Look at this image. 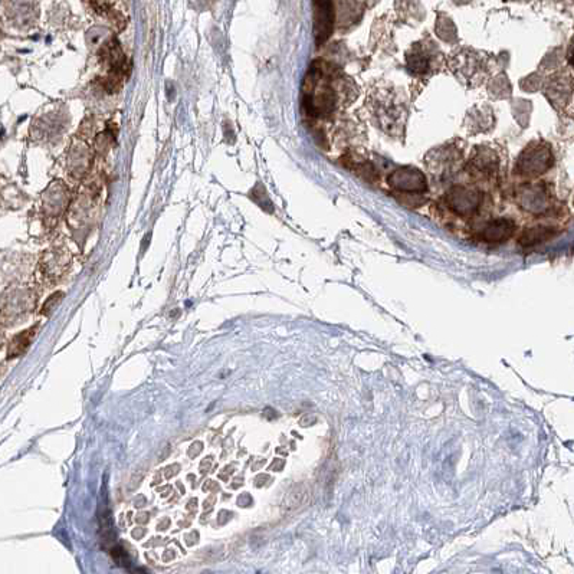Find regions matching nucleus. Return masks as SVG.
I'll list each match as a JSON object with an SVG mask.
<instances>
[{
	"mask_svg": "<svg viewBox=\"0 0 574 574\" xmlns=\"http://www.w3.org/2000/svg\"><path fill=\"white\" fill-rule=\"evenodd\" d=\"M553 151L544 141H534L528 144L520 154L516 172L523 178H538L553 166Z\"/></svg>",
	"mask_w": 574,
	"mask_h": 574,
	"instance_id": "nucleus-1",
	"label": "nucleus"
},
{
	"mask_svg": "<svg viewBox=\"0 0 574 574\" xmlns=\"http://www.w3.org/2000/svg\"><path fill=\"white\" fill-rule=\"evenodd\" d=\"M334 26L333 0H314V32L318 45L330 38Z\"/></svg>",
	"mask_w": 574,
	"mask_h": 574,
	"instance_id": "nucleus-4",
	"label": "nucleus"
},
{
	"mask_svg": "<svg viewBox=\"0 0 574 574\" xmlns=\"http://www.w3.org/2000/svg\"><path fill=\"white\" fill-rule=\"evenodd\" d=\"M34 332H35V330H29V332H26V333H22L19 337H16V339L14 340L12 346H11L9 356L21 354V353L28 347V344L31 343L32 336H34Z\"/></svg>",
	"mask_w": 574,
	"mask_h": 574,
	"instance_id": "nucleus-13",
	"label": "nucleus"
},
{
	"mask_svg": "<svg viewBox=\"0 0 574 574\" xmlns=\"http://www.w3.org/2000/svg\"><path fill=\"white\" fill-rule=\"evenodd\" d=\"M471 114H472V123L471 124H472L473 131H485L486 130L485 125L482 124V121L485 124H488L489 127L494 125V117H492L491 108H488V111H483V107H482V110L479 113H475V110H473V113H471Z\"/></svg>",
	"mask_w": 574,
	"mask_h": 574,
	"instance_id": "nucleus-12",
	"label": "nucleus"
},
{
	"mask_svg": "<svg viewBox=\"0 0 574 574\" xmlns=\"http://www.w3.org/2000/svg\"><path fill=\"white\" fill-rule=\"evenodd\" d=\"M407 68L414 73L424 75L429 71L432 63V53L429 48H426L422 42L414 45L412 51H409L406 55Z\"/></svg>",
	"mask_w": 574,
	"mask_h": 574,
	"instance_id": "nucleus-9",
	"label": "nucleus"
},
{
	"mask_svg": "<svg viewBox=\"0 0 574 574\" xmlns=\"http://www.w3.org/2000/svg\"><path fill=\"white\" fill-rule=\"evenodd\" d=\"M516 232V223L511 219L500 217L486 223L478 233V237L485 243L498 245L507 242Z\"/></svg>",
	"mask_w": 574,
	"mask_h": 574,
	"instance_id": "nucleus-7",
	"label": "nucleus"
},
{
	"mask_svg": "<svg viewBox=\"0 0 574 574\" xmlns=\"http://www.w3.org/2000/svg\"><path fill=\"white\" fill-rule=\"evenodd\" d=\"M482 61L481 56L472 51H459L452 59V68L453 72L458 75V78H463L465 81H472L475 78H479L478 75L482 71ZM471 86L473 84L471 82Z\"/></svg>",
	"mask_w": 574,
	"mask_h": 574,
	"instance_id": "nucleus-8",
	"label": "nucleus"
},
{
	"mask_svg": "<svg viewBox=\"0 0 574 574\" xmlns=\"http://www.w3.org/2000/svg\"><path fill=\"white\" fill-rule=\"evenodd\" d=\"M251 196H252V199L255 200V203H258V205L262 206L264 209H267V206H270V207L272 209V203H271V200H270V198H268V195H267V190L262 188V185L258 183V185L252 189ZM267 210H268V209H267Z\"/></svg>",
	"mask_w": 574,
	"mask_h": 574,
	"instance_id": "nucleus-14",
	"label": "nucleus"
},
{
	"mask_svg": "<svg viewBox=\"0 0 574 574\" xmlns=\"http://www.w3.org/2000/svg\"><path fill=\"white\" fill-rule=\"evenodd\" d=\"M518 203L523 209L531 213H544L551 206V198L548 190L540 183L526 185L518 192Z\"/></svg>",
	"mask_w": 574,
	"mask_h": 574,
	"instance_id": "nucleus-5",
	"label": "nucleus"
},
{
	"mask_svg": "<svg viewBox=\"0 0 574 574\" xmlns=\"http://www.w3.org/2000/svg\"><path fill=\"white\" fill-rule=\"evenodd\" d=\"M555 233H557V230L554 227H551V226L537 225V226L526 229L521 233L518 242H520L521 246H524V248H531V246L544 243L545 240L551 239L553 236H555Z\"/></svg>",
	"mask_w": 574,
	"mask_h": 574,
	"instance_id": "nucleus-10",
	"label": "nucleus"
},
{
	"mask_svg": "<svg viewBox=\"0 0 574 574\" xmlns=\"http://www.w3.org/2000/svg\"><path fill=\"white\" fill-rule=\"evenodd\" d=\"M471 168L483 178H494L500 168L497 153L488 145H478L471 154Z\"/></svg>",
	"mask_w": 574,
	"mask_h": 574,
	"instance_id": "nucleus-6",
	"label": "nucleus"
},
{
	"mask_svg": "<svg viewBox=\"0 0 574 574\" xmlns=\"http://www.w3.org/2000/svg\"><path fill=\"white\" fill-rule=\"evenodd\" d=\"M389 186L406 196H419L428 190L426 176L416 168H399L389 175Z\"/></svg>",
	"mask_w": 574,
	"mask_h": 574,
	"instance_id": "nucleus-2",
	"label": "nucleus"
},
{
	"mask_svg": "<svg viewBox=\"0 0 574 574\" xmlns=\"http://www.w3.org/2000/svg\"><path fill=\"white\" fill-rule=\"evenodd\" d=\"M436 35L446 42L456 41V29L451 18L445 15L439 16V19L436 21Z\"/></svg>",
	"mask_w": 574,
	"mask_h": 574,
	"instance_id": "nucleus-11",
	"label": "nucleus"
},
{
	"mask_svg": "<svg viewBox=\"0 0 574 574\" xmlns=\"http://www.w3.org/2000/svg\"><path fill=\"white\" fill-rule=\"evenodd\" d=\"M482 200V193L468 186H455L445 195V203L448 209L455 215L463 217L473 216L479 210Z\"/></svg>",
	"mask_w": 574,
	"mask_h": 574,
	"instance_id": "nucleus-3",
	"label": "nucleus"
}]
</instances>
